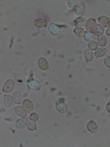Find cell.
<instances>
[{"label":"cell","instance_id":"6da1fadb","mask_svg":"<svg viewBox=\"0 0 110 147\" xmlns=\"http://www.w3.org/2000/svg\"><path fill=\"white\" fill-rule=\"evenodd\" d=\"M48 30H49L50 33L54 36H59L62 33V28L56 24H54V23H50V24L48 26Z\"/></svg>","mask_w":110,"mask_h":147},{"label":"cell","instance_id":"7a4b0ae2","mask_svg":"<svg viewBox=\"0 0 110 147\" xmlns=\"http://www.w3.org/2000/svg\"><path fill=\"white\" fill-rule=\"evenodd\" d=\"M14 86H15V81L12 79H8L5 82V84L3 86V92L6 94L10 93V92L13 90Z\"/></svg>","mask_w":110,"mask_h":147},{"label":"cell","instance_id":"3957f363","mask_svg":"<svg viewBox=\"0 0 110 147\" xmlns=\"http://www.w3.org/2000/svg\"><path fill=\"white\" fill-rule=\"evenodd\" d=\"M85 11V4L84 2H78L74 7V13L77 16L81 17Z\"/></svg>","mask_w":110,"mask_h":147},{"label":"cell","instance_id":"277c9868","mask_svg":"<svg viewBox=\"0 0 110 147\" xmlns=\"http://www.w3.org/2000/svg\"><path fill=\"white\" fill-rule=\"evenodd\" d=\"M28 87L32 91H39L41 88V85L38 80H31L28 83Z\"/></svg>","mask_w":110,"mask_h":147},{"label":"cell","instance_id":"5b68a950","mask_svg":"<svg viewBox=\"0 0 110 147\" xmlns=\"http://www.w3.org/2000/svg\"><path fill=\"white\" fill-rule=\"evenodd\" d=\"M87 130H88L89 132L91 133H96L98 131V125L97 123L94 121H90L87 123Z\"/></svg>","mask_w":110,"mask_h":147},{"label":"cell","instance_id":"8992f818","mask_svg":"<svg viewBox=\"0 0 110 147\" xmlns=\"http://www.w3.org/2000/svg\"><path fill=\"white\" fill-rule=\"evenodd\" d=\"M38 65H39L40 70H42V71H46V70H48V69H49L48 61L44 57H40L38 60Z\"/></svg>","mask_w":110,"mask_h":147},{"label":"cell","instance_id":"52a82bcc","mask_svg":"<svg viewBox=\"0 0 110 147\" xmlns=\"http://www.w3.org/2000/svg\"><path fill=\"white\" fill-rule=\"evenodd\" d=\"M96 25H97V24H96V21H95V18H89L88 20H86L85 28H86L87 31L93 32Z\"/></svg>","mask_w":110,"mask_h":147},{"label":"cell","instance_id":"ba28073f","mask_svg":"<svg viewBox=\"0 0 110 147\" xmlns=\"http://www.w3.org/2000/svg\"><path fill=\"white\" fill-rule=\"evenodd\" d=\"M22 107L24 108L27 111H31V110L34 109V104L31 100L25 99V100H23V102H22Z\"/></svg>","mask_w":110,"mask_h":147},{"label":"cell","instance_id":"9c48e42d","mask_svg":"<svg viewBox=\"0 0 110 147\" xmlns=\"http://www.w3.org/2000/svg\"><path fill=\"white\" fill-rule=\"evenodd\" d=\"M56 109L60 113L64 114V113H66L68 111V107H67V105L65 103L58 102V103H56Z\"/></svg>","mask_w":110,"mask_h":147},{"label":"cell","instance_id":"30bf717a","mask_svg":"<svg viewBox=\"0 0 110 147\" xmlns=\"http://www.w3.org/2000/svg\"><path fill=\"white\" fill-rule=\"evenodd\" d=\"M98 22L103 27H107V28L110 27V20L107 16H100L98 18Z\"/></svg>","mask_w":110,"mask_h":147},{"label":"cell","instance_id":"8fae6325","mask_svg":"<svg viewBox=\"0 0 110 147\" xmlns=\"http://www.w3.org/2000/svg\"><path fill=\"white\" fill-rule=\"evenodd\" d=\"M14 110H15V113L17 115L18 117L25 118L27 116V110L23 107H20V106H17V107H16Z\"/></svg>","mask_w":110,"mask_h":147},{"label":"cell","instance_id":"7c38bea8","mask_svg":"<svg viewBox=\"0 0 110 147\" xmlns=\"http://www.w3.org/2000/svg\"><path fill=\"white\" fill-rule=\"evenodd\" d=\"M86 23V20L85 18L82 17H79L77 18L76 20H74V21H73V25H74L76 28H82V26H85Z\"/></svg>","mask_w":110,"mask_h":147},{"label":"cell","instance_id":"4fadbf2b","mask_svg":"<svg viewBox=\"0 0 110 147\" xmlns=\"http://www.w3.org/2000/svg\"><path fill=\"white\" fill-rule=\"evenodd\" d=\"M27 123H28V121L25 119V118H21L19 119H17L16 121V127L17 129H19V130H22V129H24L25 127H27Z\"/></svg>","mask_w":110,"mask_h":147},{"label":"cell","instance_id":"5bb4252c","mask_svg":"<svg viewBox=\"0 0 110 147\" xmlns=\"http://www.w3.org/2000/svg\"><path fill=\"white\" fill-rule=\"evenodd\" d=\"M104 32H105V30H104V27L101 26L100 24H97L95 26V30L93 31V33L97 36V37H100V36H103L104 35Z\"/></svg>","mask_w":110,"mask_h":147},{"label":"cell","instance_id":"9a60e30c","mask_svg":"<svg viewBox=\"0 0 110 147\" xmlns=\"http://www.w3.org/2000/svg\"><path fill=\"white\" fill-rule=\"evenodd\" d=\"M105 54H107V49H105L104 47H101V48H97L95 50V56L96 59H98V58L105 56Z\"/></svg>","mask_w":110,"mask_h":147},{"label":"cell","instance_id":"2e32d148","mask_svg":"<svg viewBox=\"0 0 110 147\" xmlns=\"http://www.w3.org/2000/svg\"><path fill=\"white\" fill-rule=\"evenodd\" d=\"M13 102H14L13 96H11L10 95H8V94L4 96V104H5V106H6V107H7V108L11 107Z\"/></svg>","mask_w":110,"mask_h":147},{"label":"cell","instance_id":"e0dca14e","mask_svg":"<svg viewBox=\"0 0 110 147\" xmlns=\"http://www.w3.org/2000/svg\"><path fill=\"white\" fill-rule=\"evenodd\" d=\"M94 57H95V54L93 53L91 50H89L87 48L85 51V61L86 62H92L94 60Z\"/></svg>","mask_w":110,"mask_h":147},{"label":"cell","instance_id":"ac0fdd59","mask_svg":"<svg viewBox=\"0 0 110 147\" xmlns=\"http://www.w3.org/2000/svg\"><path fill=\"white\" fill-rule=\"evenodd\" d=\"M13 100L16 104H21L22 102V94L19 91H17L13 94Z\"/></svg>","mask_w":110,"mask_h":147},{"label":"cell","instance_id":"d6986e66","mask_svg":"<svg viewBox=\"0 0 110 147\" xmlns=\"http://www.w3.org/2000/svg\"><path fill=\"white\" fill-rule=\"evenodd\" d=\"M34 25L37 27V28H44L47 26V21L44 18H37L34 22Z\"/></svg>","mask_w":110,"mask_h":147},{"label":"cell","instance_id":"ffe728a7","mask_svg":"<svg viewBox=\"0 0 110 147\" xmlns=\"http://www.w3.org/2000/svg\"><path fill=\"white\" fill-rule=\"evenodd\" d=\"M95 35L93 33V32H90V31H85V36H84V39L85 40L88 41V42H90V41H93L95 40Z\"/></svg>","mask_w":110,"mask_h":147},{"label":"cell","instance_id":"44dd1931","mask_svg":"<svg viewBox=\"0 0 110 147\" xmlns=\"http://www.w3.org/2000/svg\"><path fill=\"white\" fill-rule=\"evenodd\" d=\"M73 32H74V34L78 37V38H82L85 33V31L82 28H75V29L73 30Z\"/></svg>","mask_w":110,"mask_h":147},{"label":"cell","instance_id":"7402d4cb","mask_svg":"<svg viewBox=\"0 0 110 147\" xmlns=\"http://www.w3.org/2000/svg\"><path fill=\"white\" fill-rule=\"evenodd\" d=\"M27 128H28V130L30 131H36L37 130V125H36L35 121H28V123H27Z\"/></svg>","mask_w":110,"mask_h":147},{"label":"cell","instance_id":"603a6c76","mask_svg":"<svg viewBox=\"0 0 110 147\" xmlns=\"http://www.w3.org/2000/svg\"><path fill=\"white\" fill-rule=\"evenodd\" d=\"M97 43L99 46H101V47H105V45H107V38L103 35V36H100L98 37L97 39Z\"/></svg>","mask_w":110,"mask_h":147},{"label":"cell","instance_id":"cb8c5ba5","mask_svg":"<svg viewBox=\"0 0 110 147\" xmlns=\"http://www.w3.org/2000/svg\"><path fill=\"white\" fill-rule=\"evenodd\" d=\"M97 48H98L97 41L93 40V41H90V42L88 43V49L89 50H91V51H95Z\"/></svg>","mask_w":110,"mask_h":147},{"label":"cell","instance_id":"d4e9b609","mask_svg":"<svg viewBox=\"0 0 110 147\" xmlns=\"http://www.w3.org/2000/svg\"><path fill=\"white\" fill-rule=\"evenodd\" d=\"M77 1L76 0H69V1H67V5H68V7H70V8H73V7H75V6L77 5Z\"/></svg>","mask_w":110,"mask_h":147},{"label":"cell","instance_id":"484cf974","mask_svg":"<svg viewBox=\"0 0 110 147\" xmlns=\"http://www.w3.org/2000/svg\"><path fill=\"white\" fill-rule=\"evenodd\" d=\"M30 121H39V115L37 113H31L30 116Z\"/></svg>","mask_w":110,"mask_h":147},{"label":"cell","instance_id":"4316f807","mask_svg":"<svg viewBox=\"0 0 110 147\" xmlns=\"http://www.w3.org/2000/svg\"><path fill=\"white\" fill-rule=\"evenodd\" d=\"M104 63H105V66L110 69V56H107V57H105V60H104Z\"/></svg>","mask_w":110,"mask_h":147},{"label":"cell","instance_id":"83f0119b","mask_svg":"<svg viewBox=\"0 0 110 147\" xmlns=\"http://www.w3.org/2000/svg\"><path fill=\"white\" fill-rule=\"evenodd\" d=\"M105 109H107V111L108 113H110V101L107 104V106H105Z\"/></svg>","mask_w":110,"mask_h":147},{"label":"cell","instance_id":"f1b7e54d","mask_svg":"<svg viewBox=\"0 0 110 147\" xmlns=\"http://www.w3.org/2000/svg\"><path fill=\"white\" fill-rule=\"evenodd\" d=\"M105 33H107V36H110V27H108V28H107V30H105Z\"/></svg>","mask_w":110,"mask_h":147}]
</instances>
